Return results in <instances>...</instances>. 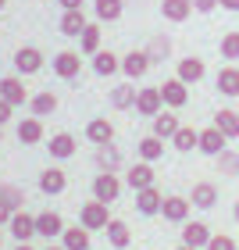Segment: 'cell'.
<instances>
[{"label": "cell", "instance_id": "6da1fadb", "mask_svg": "<svg viewBox=\"0 0 239 250\" xmlns=\"http://www.w3.org/2000/svg\"><path fill=\"white\" fill-rule=\"evenodd\" d=\"M79 225H86L89 232H93V229H107V225H111V211H107V204H100V200L82 204V211H79Z\"/></svg>", "mask_w": 239, "mask_h": 250}, {"label": "cell", "instance_id": "7a4b0ae2", "mask_svg": "<svg viewBox=\"0 0 239 250\" xmlns=\"http://www.w3.org/2000/svg\"><path fill=\"white\" fill-rule=\"evenodd\" d=\"M118 193H121V183L115 179V172H100V175L93 179V200H100V204H115Z\"/></svg>", "mask_w": 239, "mask_h": 250}, {"label": "cell", "instance_id": "3957f363", "mask_svg": "<svg viewBox=\"0 0 239 250\" xmlns=\"http://www.w3.org/2000/svg\"><path fill=\"white\" fill-rule=\"evenodd\" d=\"M164 208V197H161V189H154V186H146V189H136V211L146 214V218H154V214H161Z\"/></svg>", "mask_w": 239, "mask_h": 250}, {"label": "cell", "instance_id": "277c9868", "mask_svg": "<svg viewBox=\"0 0 239 250\" xmlns=\"http://www.w3.org/2000/svg\"><path fill=\"white\" fill-rule=\"evenodd\" d=\"M225 143H229V136H225L218 125H211V129H200V146H197V150L207 154V157H218L225 150Z\"/></svg>", "mask_w": 239, "mask_h": 250}, {"label": "cell", "instance_id": "5b68a950", "mask_svg": "<svg viewBox=\"0 0 239 250\" xmlns=\"http://www.w3.org/2000/svg\"><path fill=\"white\" fill-rule=\"evenodd\" d=\"M161 107H164V97H161V86H146V89H139V97H136V111L139 115H146V118H154V115H161Z\"/></svg>", "mask_w": 239, "mask_h": 250}, {"label": "cell", "instance_id": "8992f818", "mask_svg": "<svg viewBox=\"0 0 239 250\" xmlns=\"http://www.w3.org/2000/svg\"><path fill=\"white\" fill-rule=\"evenodd\" d=\"M7 225H11V236H15L18 243H29L32 236H40V232H36V218H32V214H25V211H15Z\"/></svg>", "mask_w": 239, "mask_h": 250}, {"label": "cell", "instance_id": "52a82bcc", "mask_svg": "<svg viewBox=\"0 0 239 250\" xmlns=\"http://www.w3.org/2000/svg\"><path fill=\"white\" fill-rule=\"evenodd\" d=\"M161 97H164L168 107H182V104H189V86L175 75V79H168V83L161 86Z\"/></svg>", "mask_w": 239, "mask_h": 250}, {"label": "cell", "instance_id": "ba28073f", "mask_svg": "<svg viewBox=\"0 0 239 250\" xmlns=\"http://www.w3.org/2000/svg\"><path fill=\"white\" fill-rule=\"evenodd\" d=\"M154 61H150V54L146 50H129L121 58V72L129 75V79H139V75H146V68H150Z\"/></svg>", "mask_w": 239, "mask_h": 250}, {"label": "cell", "instance_id": "9c48e42d", "mask_svg": "<svg viewBox=\"0 0 239 250\" xmlns=\"http://www.w3.org/2000/svg\"><path fill=\"white\" fill-rule=\"evenodd\" d=\"M86 140H89V143H97V146L115 143V125H111L107 118H93V122L86 125Z\"/></svg>", "mask_w": 239, "mask_h": 250}, {"label": "cell", "instance_id": "30bf717a", "mask_svg": "<svg viewBox=\"0 0 239 250\" xmlns=\"http://www.w3.org/2000/svg\"><path fill=\"white\" fill-rule=\"evenodd\" d=\"M64 229H68V225L61 222L58 211H43V214H36V232L47 236V240H54V236H64Z\"/></svg>", "mask_w": 239, "mask_h": 250}, {"label": "cell", "instance_id": "8fae6325", "mask_svg": "<svg viewBox=\"0 0 239 250\" xmlns=\"http://www.w3.org/2000/svg\"><path fill=\"white\" fill-rule=\"evenodd\" d=\"M0 97L7 100L11 107H21L29 100V93H25V86H21V79H15V75H7V79H0Z\"/></svg>", "mask_w": 239, "mask_h": 250}, {"label": "cell", "instance_id": "7c38bea8", "mask_svg": "<svg viewBox=\"0 0 239 250\" xmlns=\"http://www.w3.org/2000/svg\"><path fill=\"white\" fill-rule=\"evenodd\" d=\"M15 68L21 75H32V72H40L43 68V54L36 50V47H21L18 54H15Z\"/></svg>", "mask_w": 239, "mask_h": 250}, {"label": "cell", "instance_id": "4fadbf2b", "mask_svg": "<svg viewBox=\"0 0 239 250\" xmlns=\"http://www.w3.org/2000/svg\"><path fill=\"white\" fill-rule=\"evenodd\" d=\"M182 243L186 247H207L211 243V229L203 222H186L182 225Z\"/></svg>", "mask_w": 239, "mask_h": 250}, {"label": "cell", "instance_id": "5bb4252c", "mask_svg": "<svg viewBox=\"0 0 239 250\" xmlns=\"http://www.w3.org/2000/svg\"><path fill=\"white\" fill-rule=\"evenodd\" d=\"M189 204L193 208H200V211H211L214 204H218V189H214L211 183H197L189 193Z\"/></svg>", "mask_w": 239, "mask_h": 250}, {"label": "cell", "instance_id": "9a60e30c", "mask_svg": "<svg viewBox=\"0 0 239 250\" xmlns=\"http://www.w3.org/2000/svg\"><path fill=\"white\" fill-rule=\"evenodd\" d=\"M189 197H164V208H161V214L168 222H186L189 218Z\"/></svg>", "mask_w": 239, "mask_h": 250}, {"label": "cell", "instance_id": "2e32d148", "mask_svg": "<svg viewBox=\"0 0 239 250\" xmlns=\"http://www.w3.org/2000/svg\"><path fill=\"white\" fill-rule=\"evenodd\" d=\"M125 183H129L132 189H146V186H154V168L139 161V165H132L129 172H125Z\"/></svg>", "mask_w": 239, "mask_h": 250}, {"label": "cell", "instance_id": "e0dca14e", "mask_svg": "<svg viewBox=\"0 0 239 250\" xmlns=\"http://www.w3.org/2000/svg\"><path fill=\"white\" fill-rule=\"evenodd\" d=\"M79 68H82V61H79V54H72V50H61L58 58H54V72L61 79H75Z\"/></svg>", "mask_w": 239, "mask_h": 250}, {"label": "cell", "instance_id": "ac0fdd59", "mask_svg": "<svg viewBox=\"0 0 239 250\" xmlns=\"http://www.w3.org/2000/svg\"><path fill=\"white\" fill-rule=\"evenodd\" d=\"M61 247L64 250H89V229H86V225H72V229H64Z\"/></svg>", "mask_w": 239, "mask_h": 250}, {"label": "cell", "instance_id": "d6986e66", "mask_svg": "<svg viewBox=\"0 0 239 250\" xmlns=\"http://www.w3.org/2000/svg\"><path fill=\"white\" fill-rule=\"evenodd\" d=\"M75 154V136L72 132H54L50 136V157H58V161H64V157Z\"/></svg>", "mask_w": 239, "mask_h": 250}, {"label": "cell", "instance_id": "ffe728a7", "mask_svg": "<svg viewBox=\"0 0 239 250\" xmlns=\"http://www.w3.org/2000/svg\"><path fill=\"white\" fill-rule=\"evenodd\" d=\"M161 15L168 21H186L193 15V0H161Z\"/></svg>", "mask_w": 239, "mask_h": 250}, {"label": "cell", "instance_id": "44dd1931", "mask_svg": "<svg viewBox=\"0 0 239 250\" xmlns=\"http://www.w3.org/2000/svg\"><path fill=\"white\" fill-rule=\"evenodd\" d=\"M64 186H68V175L61 172V168H47V172L40 175V189L50 193V197L54 193H64Z\"/></svg>", "mask_w": 239, "mask_h": 250}, {"label": "cell", "instance_id": "7402d4cb", "mask_svg": "<svg viewBox=\"0 0 239 250\" xmlns=\"http://www.w3.org/2000/svg\"><path fill=\"white\" fill-rule=\"evenodd\" d=\"M172 146H175L179 154H189V150H197V146H200V132H197V129H189V125H182V129L172 136Z\"/></svg>", "mask_w": 239, "mask_h": 250}, {"label": "cell", "instance_id": "603a6c76", "mask_svg": "<svg viewBox=\"0 0 239 250\" xmlns=\"http://www.w3.org/2000/svg\"><path fill=\"white\" fill-rule=\"evenodd\" d=\"M182 129L179 118L172 115V111H161V115H154V136H161V140H172V136Z\"/></svg>", "mask_w": 239, "mask_h": 250}, {"label": "cell", "instance_id": "cb8c5ba5", "mask_svg": "<svg viewBox=\"0 0 239 250\" xmlns=\"http://www.w3.org/2000/svg\"><path fill=\"white\" fill-rule=\"evenodd\" d=\"M93 161H97V168H100V172H118L121 154H118V146H115V143H107V146H100V150H97V157H93Z\"/></svg>", "mask_w": 239, "mask_h": 250}, {"label": "cell", "instance_id": "d4e9b609", "mask_svg": "<svg viewBox=\"0 0 239 250\" xmlns=\"http://www.w3.org/2000/svg\"><path fill=\"white\" fill-rule=\"evenodd\" d=\"M218 93L221 97H239V68H221L218 72Z\"/></svg>", "mask_w": 239, "mask_h": 250}, {"label": "cell", "instance_id": "484cf974", "mask_svg": "<svg viewBox=\"0 0 239 250\" xmlns=\"http://www.w3.org/2000/svg\"><path fill=\"white\" fill-rule=\"evenodd\" d=\"M179 79H182V83H200V79H203V61L200 58H182L179 61Z\"/></svg>", "mask_w": 239, "mask_h": 250}, {"label": "cell", "instance_id": "4316f807", "mask_svg": "<svg viewBox=\"0 0 239 250\" xmlns=\"http://www.w3.org/2000/svg\"><path fill=\"white\" fill-rule=\"evenodd\" d=\"M118 68H121V61H118L111 50H97V54H93V72H97V75H115Z\"/></svg>", "mask_w": 239, "mask_h": 250}, {"label": "cell", "instance_id": "83f0119b", "mask_svg": "<svg viewBox=\"0 0 239 250\" xmlns=\"http://www.w3.org/2000/svg\"><path fill=\"white\" fill-rule=\"evenodd\" d=\"M129 225H125L121 218H111V225H107V243L115 247V250H121V247H129Z\"/></svg>", "mask_w": 239, "mask_h": 250}, {"label": "cell", "instance_id": "f1b7e54d", "mask_svg": "<svg viewBox=\"0 0 239 250\" xmlns=\"http://www.w3.org/2000/svg\"><path fill=\"white\" fill-rule=\"evenodd\" d=\"M18 140L21 143H40L43 140V125H40V118H25V122H18Z\"/></svg>", "mask_w": 239, "mask_h": 250}, {"label": "cell", "instance_id": "f546056e", "mask_svg": "<svg viewBox=\"0 0 239 250\" xmlns=\"http://www.w3.org/2000/svg\"><path fill=\"white\" fill-rule=\"evenodd\" d=\"M86 25H89V21L82 18V11H64V18H61V32H64V36H82Z\"/></svg>", "mask_w": 239, "mask_h": 250}, {"label": "cell", "instance_id": "4dcf8cb0", "mask_svg": "<svg viewBox=\"0 0 239 250\" xmlns=\"http://www.w3.org/2000/svg\"><path fill=\"white\" fill-rule=\"evenodd\" d=\"M214 125H218V129L229 136V140H236V136H239V115H236V111H229V107L214 115Z\"/></svg>", "mask_w": 239, "mask_h": 250}, {"label": "cell", "instance_id": "1f68e13d", "mask_svg": "<svg viewBox=\"0 0 239 250\" xmlns=\"http://www.w3.org/2000/svg\"><path fill=\"white\" fill-rule=\"evenodd\" d=\"M32 118H43V115H54V111H58V97L54 93H36L32 97Z\"/></svg>", "mask_w": 239, "mask_h": 250}, {"label": "cell", "instance_id": "d6a6232c", "mask_svg": "<svg viewBox=\"0 0 239 250\" xmlns=\"http://www.w3.org/2000/svg\"><path fill=\"white\" fill-rule=\"evenodd\" d=\"M136 97H139V93H136L132 86H115V89H111V104H115L118 111L136 107Z\"/></svg>", "mask_w": 239, "mask_h": 250}, {"label": "cell", "instance_id": "836d02e7", "mask_svg": "<svg viewBox=\"0 0 239 250\" xmlns=\"http://www.w3.org/2000/svg\"><path fill=\"white\" fill-rule=\"evenodd\" d=\"M161 154H164V140H161V136H146V140H139V157H143V161H157Z\"/></svg>", "mask_w": 239, "mask_h": 250}, {"label": "cell", "instance_id": "e575fe53", "mask_svg": "<svg viewBox=\"0 0 239 250\" xmlns=\"http://www.w3.org/2000/svg\"><path fill=\"white\" fill-rule=\"evenodd\" d=\"M79 47H82V54H97L100 50V25H86L82 36H79Z\"/></svg>", "mask_w": 239, "mask_h": 250}, {"label": "cell", "instance_id": "d590c367", "mask_svg": "<svg viewBox=\"0 0 239 250\" xmlns=\"http://www.w3.org/2000/svg\"><path fill=\"white\" fill-rule=\"evenodd\" d=\"M0 200H4L11 211H25V193L18 186H0Z\"/></svg>", "mask_w": 239, "mask_h": 250}, {"label": "cell", "instance_id": "8d00e7d4", "mask_svg": "<svg viewBox=\"0 0 239 250\" xmlns=\"http://www.w3.org/2000/svg\"><path fill=\"white\" fill-rule=\"evenodd\" d=\"M97 18L100 21H118L121 18V0H97Z\"/></svg>", "mask_w": 239, "mask_h": 250}, {"label": "cell", "instance_id": "74e56055", "mask_svg": "<svg viewBox=\"0 0 239 250\" xmlns=\"http://www.w3.org/2000/svg\"><path fill=\"white\" fill-rule=\"evenodd\" d=\"M221 58L239 61V32H229V36H221Z\"/></svg>", "mask_w": 239, "mask_h": 250}, {"label": "cell", "instance_id": "f35d334b", "mask_svg": "<svg viewBox=\"0 0 239 250\" xmlns=\"http://www.w3.org/2000/svg\"><path fill=\"white\" fill-rule=\"evenodd\" d=\"M218 168H221V172H229V175H236V172H239V154L221 150V154H218Z\"/></svg>", "mask_w": 239, "mask_h": 250}, {"label": "cell", "instance_id": "ab89813d", "mask_svg": "<svg viewBox=\"0 0 239 250\" xmlns=\"http://www.w3.org/2000/svg\"><path fill=\"white\" fill-rule=\"evenodd\" d=\"M146 54H150V61H164L168 54H172V43H168V40H154V47Z\"/></svg>", "mask_w": 239, "mask_h": 250}, {"label": "cell", "instance_id": "60d3db41", "mask_svg": "<svg viewBox=\"0 0 239 250\" xmlns=\"http://www.w3.org/2000/svg\"><path fill=\"white\" fill-rule=\"evenodd\" d=\"M207 250H236V240H232V236H211Z\"/></svg>", "mask_w": 239, "mask_h": 250}, {"label": "cell", "instance_id": "b9f144b4", "mask_svg": "<svg viewBox=\"0 0 239 250\" xmlns=\"http://www.w3.org/2000/svg\"><path fill=\"white\" fill-rule=\"evenodd\" d=\"M214 7H221L218 0H193V11H200V15H211Z\"/></svg>", "mask_w": 239, "mask_h": 250}, {"label": "cell", "instance_id": "7bdbcfd3", "mask_svg": "<svg viewBox=\"0 0 239 250\" xmlns=\"http://www.w3.org/2000/svg\"><path fill=\"white\" fill-rule=\"evenodd\" d=\"M11 111H15V107H11L7 100L0 97V125H7V122H11Z\"/></svg>", "mask_w": 239, "mask_h": 250}, {"label": "cell", "instance_id": "ee69618b", "mask_svg": "<svg viewBox=\"0 0 239 250\" xmlns=\"http://www.w3.org/2000/svg\"><path fill=\"white\" fill-rule=\"evenodd\" d=\"M11 214H15V211H11V208H7V204H4V200H0V225H4V222H11Z\"/></svg>", "mask_w": 239, "mask_h": 250}, {"label": "cell", "instance_id": "f6af8a7d", "mask_svg": "<svg viewBox=\"0 0 239 250\" xmlns=\"http://www.w3.org/2000/svg\"><path fill=\"white\" fill-rule=\"evenodd\" d=\"M64 11H82V0H61Z\"/></svg>", "mask_w": 239, "mask_h": 250}, {"label": "cell", "instance_id": "bcb514c9", "mask_svg": "<svg viewBox=\"0 0 239 250\" xmlns=\"http://www.w3.org/2000/svg\"><path fill=\"white\" fill-rule=\"evenodd\" d=\"M218 4H221L225 11H239V0H218Z\"/></svg>", "mask_w": 239, "mask_h": 250}, {"label": "cell", "instance_id": "7dc6e473", "mask_svg": "<svg viewBox=\"0 0 239 250\" xmlns=\"http://www.w3.org/2000/svg\"><path fill=\"white\" fill-rule=\"evenodd\" d=\"M232 218H236V222H239V200H236V208H232Z\"/></svg>", "mask_w": 239, "mask_h": 250}, {"label": "cell", "instance_id": "c3c4849f", "mask_svg": "<svg viewBox=\"0 0 239 250\" xmlns=\"http://www.w3.org/2000/svg\"><path fill=\"white\" fill-rule=\"evenodd\" d=\"M175 250H197V247H186V243H182V247H175Z\"/></svg>", "mask_w": 239, "mask_h": 250}, {"label": "cell", "instance_id": "681fc988", "mask_svg": "<svg viewBox=\"0 0 239 250\" xmlns=\"http://www.w3.org/2000/svg\"><path fill=\"white\" fill-rule=\"evenodd\" d=\"M15 250H32V247H25V243H18V247H15Z\"/></svg>", "mask_w": 239, "mask_h": 250}, {"label": "cell", "instance_id": "f907efd6", "mask_svg": "<svg viewBox=\"0 0 239 250\" xmlns=\"http://www.w3.org/2000/svg\"><path fill=\"white\" fill-rule=\"evenodd\" d=\"M47 250H64V247H47Z\"/></svg>", "mask_w": 239, "mask_h": 250}, {"label": "cell", "instance_id": "816d5d0a", "mask_svg": "<svg viewBox=\"0 0 239 250\" xmlns=\"http://www.w3.org/2000/svg\"><path fill=\"white\" fill-rule=\"evenodd\" d=\"M4 4H7V0H0V11H4Z\"/></svg>", "mask_w": 239, "mask_h": 250}]
</instances>
